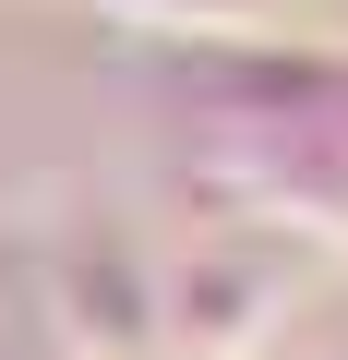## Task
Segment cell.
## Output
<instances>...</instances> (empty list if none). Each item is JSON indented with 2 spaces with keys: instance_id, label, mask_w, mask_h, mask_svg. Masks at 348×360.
Instances as JSON below:
<instances>
[{
  "instance_id": "obj_1",
  "label": "cell",
  "mask_w": 348,
  "mask_h": 360,
  "mask_svg": "<svg viewBox=\"0 0 348 360\" xmlns=\"http://www.w3.org/2000/svg\"><path fill=\"white\" fill-rule=\"evenodd\" d=\"M120 13H168V25H252L264 0H120Z\"/></svg>"
}]
</instances>
